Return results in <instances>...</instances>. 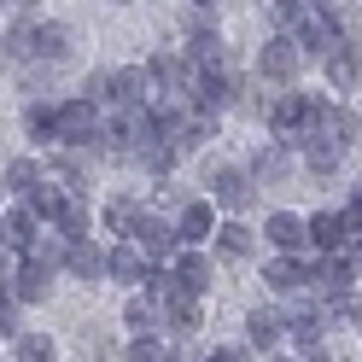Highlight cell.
<instances>
[{
    "label": "cell",
    "mask_w": 362,
    "mask_h": 362,
    "mask_svg": "<svg viewBox=\"0 0 362 362\" xmlns=\"http://www.w3.org/2000/svg\"><path fill=\"white\" fill-rule=\"evenodd\" d=\"M199 187H205V199L222 211V216H245L257 205V181H252V170L245 164H228V158H211L205 164V175H199Z\"/></svg>",
    "instance_id": "cell-1"
},
{
    "label": "cell",
    "mask_w": 362,
    "mask_h": 362,
    "mask_svg": "<svg viewBox=\"0 0 362 362\" xmlns=\"http://www.w3.org/2000/svg\"><path fill=\"white\" fill-rule=\"evenodd\" d=\"M100 129H105V111L94 105V100H82V94H64L59 105H53V146L59 152H94V141H100Z\"/></svg>",
    "instance_id": "cell-2"
},
{
    "label": "cell",
    "mask_w": 362,
    "mask_h": 362,
    "mask_svg": "<svg viewBox=\"0 0 362 362\" xmlns=\"http://www.w3.org/2000/svg\"><path fill=\"white\" fill-rule=\"evenodd\" d=\"M24 53L30 64H47V71H64V64L76 59V30L64 24V18H24Z\"/></svg>",
    "instance_id": "cell-3"
},
{
    "label": "cell",
    "mask_w": 362,
    "mask_h": 362,
    "mask_svg": "<svg viewBox=\"0 0 362 362\" xmlns=\"http://www.w3.org/2000/svg\"><path fill=\"white\" fill-rule=\"evenodd\" d=\"M240 94H245V76L234 71V64H211V71H199V76H193V88H187V105L222 123V117H228V111L240 105Z\"/></svg>",
    "instance_id": "cell-4"
},
{
    "label": "cell",
    "mask_w": 362,
    "mask_h": 362,
    "mask_svg": "<svg viewBox=\"0 0 362 362\" xmlns=\"http://www.w3.org/2000/svg\"><path fill=\"white\" fill-rule=\"evenodd\" d=\"M304 53H298V41H292L286 30H275V35H263V47H257V59H252V76L263 82V88H298V76H304Z\"/></svg>",
    "instance_id": "cell-5"
},
{
    "label": "cell",
    "mask_w": 362,
    "mask_h": 362,
    "mask_svg": "<svg viewBox=\"0 0 362 362\" xmlns=\"http://www.w3.org/2000/svg\"><path fill=\"white\" fill-rule=\"evenodd\" d=\"M141 71H146V88H152V100H187V88H193V59L181 53V47H152L141 59Z\"/></svg>",
    "instance_id": "cell-6"
},
{
    "label": "cell",
    "mask_w": 362,
    "mask_h": 362,
    "mask_svg": "<svg viewBox=\"0 0 362 362\" xmlns=\"http://www.w3.org/2000/svg\"><path fill=\"white\" fill-rule=\"evenodd\" d=\"M263 123L275 141H286L292 152H298V141L310 134V111H304V88H275V94L263 100Z\"/></svg>",
    "instance_id": "cell-7"
},
{
    "label": "cell",
    "mask_w": 362,
    "mask_h": 362,
    "mask_svg": "<svg viewBox=\"0 0 362 362\" xmlns=\"http://www.w3.org/2000/svg\"><path fill=\"white\" fill-rule=\"evenodd\" d=\"M333 117H339V111H333ZM298 158H304L310 175H339V170H345V158H351V141L339 134V123H322V129H310L304 141H298Z\"/></svg>",
    "instance_id": "cell-8"
},
{
    "label": "cell",
    "mask_w": 362,
    "mask_h": 362,
    "mask_svg": "<svg viewBox=\"0 0 362 362\" xmlns=\"http://www.w3.org/2000/svg\"><path fill=\"white\" fill-rule=\"evenodd\" d=\"M152 88L141 64H105V88H100V111H129V105H146Z\"/></svg>",
    "instance_id": "cell-9"
},
{
    "label": "cell",
    "mask_w": 362,
    "mask_h": 362,
    "mask_svg": "<svg viewBox=\"0 0 362 362\" xmlns=\"http://www.w3.org/2000/svg\"><path fill=\"white\" fill-rule=\"evenodd\" d=\"M286 345L298 351L304 362H333V351H327V327H322V310L315 304H298L286 315Z\"/></svg>",
    "instance_id": "cell-10"
},
{
    "label": "cell",
    "mask_w": 362,
    "mask_h": 362,
    "mask_svg": "<svg viewBox=\"0 0 362 362\" xmlns=\"http://www.w3.org/2000/svg\"><path fill=\"white\" fill-rule=\"evenodd\" d=\"M315 64H322V76H327L333 94H356V88H362V41L333 35V47L315 59Z\"/></svg>",
    "instance_id": "cell-11"
},
{
    "label": "cell",
    "mask_w": 362,
    "mask_h": 362,
    "mask_svg": "<svg viewBox=\"0 0 362 362\" xmlns=\"http://www.w3.org/2000/svg\"><path fill=\"white\" fill-rule=\"evenodd\" d=\"M170 275H175V292L205 298V292L216 286V257L205 252V245H181V252L170 257Z\"/></svg>",
    "instance_id": "cell-12"
},
{
    "label": "cell",
    "mask_w": 362,
    "mask_h": 362,
    "mask_svg": "<svg viewBox=\"0 0 362 362\" xmlns=\"http://www.w3.org/2000/svg\"><path fill=\"white\" fill-rule=\"evenodd\" d=\"M170 222H175V245H211V234H216L222 211L211 205L205 193H193V199H181V211H175Z\"/></svg>",
    "instance_id": "cell-13"
},
{
    "label": "cell",
    "mask_w": 362,
    "mask_h": 362,
    "mask_svg": "<svg viewBox=\"0 0 362 362\" xmlns=\"http://www.w3.org/2000/svg\"><path fill=\"white\" fill-rule=\"evenodd\" d=\"M263 286L275 292V298H298V292L310 286V257L304 252H275V257H263Z\"/></svg>",
    "instance_id": "cell-14"
},
{
    "label": "cell",
    "mask_w": 362,
    "mask_h": 362,
    "mask_svg": "<svg viewBox=\"0 0 362 362\" xmlns=\"http://www.w3.org/2000/svg\"><path fill=\"white\" fill-rule=\"evenodd\" d=\"M134 245H141V252H146V263H170L175 252H181V245H175V222L164 216V211H141V222H134V234H129Z\"/></svg>",
    "instance_id": "cell-15"
},
{
    "label": "cell",
    "mask_w": 362,
    "mask_h": 362,
    "mask_svg": "<svg viewBox=\"0 0 362 362\" xmlns=\"http://www.w3.org/2000/svg\"><path fill=\"white\" fill-rule=\"evenodd\" d=\"M205 252H211L216 263H245V257L257 252V228H252V222H245V216H222Z\"/></svg>",
    "instance_id": "cell-16"
},
{
    "label": "cell",
    "mask_w": 362,
    "mask_h": 362,
    "mask_svg": "<svg viewBox=\"0 0 362 362\" xmlns=\"http://www.w3.org/2000/svg\"><path fill=\"white\" fill-rule=\"evenodd\" d=\"M53 281H59L53 269H41V263H30V257H18V269L6 275V292L18 298V310H41V304L53 298Z\"/></svg>",
    "instance_id": "cell-17"
},
{
    "label": "cell",
    "mask_w": 362,
    "mask_h": 362,
    "mask_svg": "<svg viewBox=\"0 0 362 362\" xmlns=\"http://www.w3.org/2000/svg\"><path fill=\"white\" fill-rule=\"evenodd\" d=\"M245 345H252L257 356H275L286 345V315L275 304H252L245 310Z\"/></svg>",
    "instance_id": "cell-18"
},
{
    "label": "cell",
    "mask_w": 362,
    "mask_h": 362,
    "mask_svg": "<svg viewBox=\"0 0 362 362\" xmlns=\"http://www.w3.org/2000/svg\"><path fill=\"white\" fill-rule=\"evenodd\" d=\"M263 245H269V252H310V228H304V216L298 211H269L263 216V234H257Z\"/></svg>",
    "instance_id": "cell-19"
},
{
    "label": "cell",
    "mask_w": 362,
    "mask_h": 362,
    "mask_svg": "<svg viewBox=\"0 0 362 362\" xmlns=\"http://www.w3.org/2000/svg\"><path fill=\"white\" fill-rule=\"evenodd\" d=\"M286 35L298 41V53H304V59H322V53L333 47V24H327V12L315 6V0H310L298 18H292V24H286Z\"/></svg>",
    "instance_id": "cell-20"
},
{
    "label": "cell",
    "mask_w": 362,
    "mask_h": 362,
    "mask_svg": "<svg viewBox=\"0 0 362 362\" xmlns=\"http://www.w3.org/2000/svg\"><path fill=\"white\" fill-rule=\"evenodd\" d=\"M310 286L322 292V298H327V292H345V286H362L351 252H315L310 257Z\"/></svg>",
    "instance_id": "cell-21"
},
{
    "label": "cell",
    "mask_w": 362,
    "mask_h": 362,
    "mask_svg": "<svg viewBox=\"0 0 362 362\" xmlns=\"http://www.w3.org/2000/svg\"><path fill=\"white\" fill-rule=\"evenodd\" d=\"M64 281H82V286H94V281H105V245L88 234V240H71L64 245V269H59Z\"/></svg>",
    "instance_id": "cell-22"
},
{
    "label": "cell",
    "mask_w": 362,
    "mask_h": 362,
    "mask_svg": "<svg viewBox=\"0 0 362 362\" xmlns=\"http://www.w3.org/2000/svg\"><path fill=\"white\" fill-rule=\"evenodd\" d=\"M35 234H41V222L30 216V205L24 199H6V205H0V245H6L12 257H24Z\"/></svg>",
    "instance_id": "cell-23"
},
{
    "label": "cell",
    "mask_w": 362,
    "mask_h": 362,
    "mask_svg": "<svg viewBox=\"0 0 362 362\" xmlns=\"http://www.w3.org/2000/svg\"><path fill=\"white\" fill-rule=\"evenodd\" d=\"M304 228H310V245H315V252H345V245L356 240V228H351L345 211H310Z\"/></svg>",
    "instance_id": "cell-24"
},
{
    "label": "cell",
    "mask_w": 362,
    "mask_h": 362,
    "mask_svg": "<svg viewBox=\"0 0 362 362\" xmlns=\"http://www.w3.org/2000/svg\"><path fill=\"white\" fill-rule=\"evenodd\" d=\"M141 275H146V252L134 240H111L105 245V281H117V286H141Z\"/></svg>",
    "instance_id": "cell-25"
},
{
    "label": "cell",
    "mask_w": 362,
    "mask_h": 362,
    "mask_svg": "<svg viewBox=\"0 0 362 362\" xmlns=\"http://www.w3.org/2000/svg\"><path fill=\"white\" fill-rule=\"evenodd\" d=\"M141 193H134V187H123V193H111L105 199V205H100V228L111 234V240H129L134 234V222H141Z\"/></svg>",
    "instance_id": "cell-26"
},
{
    "label": "cell",
    "mask_w": 362,
    "mask_h": 362,
    "mask_svg": "<svg viewBox=\"0 0 362 362\" xmlns=\"http://www.w3.org/2000/svg\"><path fill=\"white\" fill-rule=\"evenodd\" d=\"M245 170H252L257 187H275V181H286V170H292V146H286V141H269L263 152L245 158Z\"/></svg>",
    "instance_id": "cell-27"
},
{
    "label": "cell",
    "mask_w": 362,
    "mask_h": 362,
    "mask_svg": "<svg viewBox=\"0 0 362 362\" xmlns=\"http://www.w3.org/2000/svg\"><path fill=\"white\" fill-rule=\"evenodd\" d=\"M315 310H322V327H362V292L345 286V292H327V298H315Z\"/></svg>",
    "instance_id": "cell-28"
},
{
    "label": "cell",
    "mask_w": 362,
    "mask_h": 362,
    "mask_svg": "<svg viewBox=\"0 0 362 362\" xmlns=\"http://www.w3.org/2000/svg\"><path fill=\"white\" fill-rule=\"evenodd\" d=\"M64 199H71V193H64V181H59V175H41L35 187H30V199H24V205H30V216L41 222V228H53V222H59V211H64Z\"/></svg>",
    "instance_id": "cell-29"
},
{
    "label": "cell",
    "mask_w": 362,
    "mask_h": 362,
    "mask_svg": "<svg viewBox=\"0 0 362 362\" xmlns=\"http://www.w3.org/2000/svg\"><path fill=\"white\" fill-rule=\"evenodd\" d=\"M199 327H205V298H193V292H170L164 333H199Z\"/></svg>",
    "instance_id": "cell-30"
},
{
    "label": "cell",
    "mask_w": 362,
    "mask_h": 362,
    "mask_svg": "<svg viewBox=\"0 0 362 362\" xmlns=\"http://www.w3.org/2000/svg\"><path fill=\"white\" fill-rule=\"evenodd\" d=\"M123 327H129V339L134 333H164V304L146 298V292H129L123 298Z\"/></svg>",
    "instance_id": "cell-31"
},
{
    "label": "cell",
    "mask_w": 362,
    "mask_h": 362,
    "mask_svg": "<svg viewBox=\"0 0 362 362\" xmlns=\"http://www.w3.org/2000/svg\"><path fill=\"white\" fill-rule=\"evenodd\" d=\"M41 175H47V164L24 152V158H12V164L0 170V187H6V199H30V187H35Z\"/></svg>",
    "instance_id": "cell-32"
},
{
    "label": "cell",
    "mask_w": 362,
    "mask_h": 362,
    "mask_svg": "<svg viewBox=\"0 0 362 362\" xmlns=\"http://www.w3.org/2000/svg\"><path fill=\"white\" fill-rule=\"evenodd\" d=\"M123 362H175V345H170V333H134L123 339Z\"/></svg>",
    "instance_id": "cell-33"
},
{
    "label": "cell",
    "mask_w": 362,
    "mask_h": 362,
    "mask_svg": "<svg viewBox=\"0 0 362 362\" xmlns=\"http://www.w3.org/2000/svg\"><path fill=\"white\" fill-rule=\"evenodd\" d=\"M53 228H59L64 240H88V234H94V205H88V193H71V199H64V211H59Z\"/></svg>",
    "instance_id": "cell-34"
},
{
    "label": "cell",
    "mask_w": 362,
    "mask_h": 362,
    "mask_svg": "<svg viewBox=\"0 0 362 362\" xmlns=\"http://www.w3.org/2000/svg\"><path fill=\"white\" fill-rule=\"evenodd\" d=\"M12 362H59V339L41 327H24L12 339Z\"/></svg>",
    "instance_id": "cell-35"
},
{
    "label": "cell",
    "mask_w": 362,
    "mask_h": 362,
    "mask_svg": "<svg viewBox=\"0 0 362 362\" xmlns=\"http://www.w3.org/2000/svg\"><path fill=\"white\" fill-rule=\"evenodd\" d=\"M315 6L327 12L333 35H345V41H362V0H315Z\"/></svg>",
    "instance_id": "cell-36"
},
{
    "label": "cell",
    "mask_w": 362,
    "mask_h": 362,
    "mask_svg": "<svg viewBox=\"0 0 362 362\" xmlns=\"http://www.w3.org/2000/svg\"><path fill=\"white\" fill-rule=\"evenodd\" d=\"M53 105L59 100H47V94H30V105H24V134L41 146H53Z\"/></svg>",
    "instance_id": "cell-37"
},
{
    "label": "cell",
    "mask_w": 362,
    "mask_h": 362,
    "mask_svg": "<svg viewBox=\"0 0 362 362\" xmlns=\"http://www.w3.org/2000/svg\"><path fill=\"white\" fill-rule=\"evenodd\" d=\"M64 245H71V240H64L59 228H41L35 240H30V263H41V269H53V275H59V269H64Z\"/></svg>",
    "instance_id": "cell-38"
},
{
    "label": "cell",
    "mask_w": 362,
    "mask_h": 362,
    "mask_svg": "<svg viewBox=\"0 0 362 362\" xmlns=\"http://www.w3.org/2000/svg\"><path fill=\"white\" fill-rule=\"evenodd\" d=\"M76 351H82L88 362H105V356H117L123 345H117V339H111L105 327H94V322H82V327H76Z\"/></svg>",
    "instance_id": "cell-39"
},
{
    "label": "cell",
    "mask_w": 362,
    "mask_h": 362,
    "mask_svg": "<svg viewBox=\"0 0 362 362\" xmlns=\"http://www.w3.org/2000/svg\"><path fill=\"white\" fill-rule=\"evenodd\" d=\"M18 315H24V310H18V298L0 286V339H18V333H24V322H18Z\"/></svg>",
    "instance_id": "cell-40"
},
{
    "label": "cell",
    "mask_w": 362,
    "mask_h": 362,
    "mask_svg": "<svg viewBox=\"0 0 362 362\" xmlns=\"http://www.w3.org/2000/svg\"><path fill=\"white\" fill-rule=\"evenodd\" d=\"M263 6H269V18H275V24L286 30V24H292V18H298V12L310 6V0H263Z\"/></svg>",
    "instance_id": "cell-41"
},
{
    "label": "cell",
    "mask_w": 362,
    "mask_h": 362,
    "mask_svg": "<svg viewBox=\"0 0 362 362\" xmlns=\"http://www.w3.org/2000/svg\"><path fill=\"white\" fill-rule=\"evenodd\" d=\"M252 356H257L252 345H216V351H211L205 362H252Z\"/></svg>",
    "instance_id": "cell-42"
},
{
    "label": "cell",
    "mask_w": 362,
    "mask_h": 362,
    "mask_svg": "<svg viewBox=\"0 0 362 362\" xmlns=\"http://www.w3.org/2000/svg\"><path fill=\"white\" fill-rule=\"evenodd\" d=\"M339 211H345V216H351V228L362 234V187H351V199H345V205H339Z\"/></svg>",
    "instance_id": "cell-43"
},
{
    "label": "cell",
    "mask_w": 362,
    "mask_h": 362,
    "mask_svg": "<svg viewBox=\"0 0 362 362\" xmlns=\"http://www.w3.org/2000/svg\"><path fill=\"white\" fill-rule=\"evenodd\" d=\"M345 252H351V263H356V281H362V234H356V240L345 245Z\"/></svg>",
    "instance_id": "cell-44"
},
{
    "label": "cell",
    "mask_w": 362,
    "mask_h": 362,
    "mask_svg": "<svg viewBox=\"0 0 362 362\" xmlns=\"http://www.w3.org/2000/svg\"><path fill=\"white\" fill-rule=\"evenodd\" d=\"M187 6H199V12H222L228 0H187Z\"/></svg>",
    "instance_id": "cell-45"
},
{
    "label": "cell",
    "mask_w": 362,
    "mask_h": 362,
    "mask_svg": "<svg viewBox=\"0 0 362 362\" xmlns=\"http://www.w3.org/2000/svg\"><path fill=\"white\" fill-rule=\"evenodd\" d=\"M269 362H304V356H281V351H275V356H269Z\"/></svg>",
    "instance_id": "cell-46"
},
{
    "label": "cell",
    "mask_w": 362,
    "mask_h": 362,
    "mask_svg": "<svg viewBox=\"0 0 362 362\" xmlns=\"http://www.w3.org/2000/svg\"><path fill=\"white\" fill-rule=\"evenodd\" d=\"M0 205H6V187H0Z\"/></svg>",
    "instance_id": "cell-47"
},
{
    "label": "cell",
    "mask_w": 362,
    "mask_h": 362,
    "mask_svg": "<svg viewBox=\"0 0 362 362\" xmlns=\"http://www.w3.org/2000/svg\"><path fill=\"white\" fill-rule=\"evenodd\" d=\"M105 6H117V0H105Z\"/></svg>",
    "instance_id": "cell-48"
},
{
    "label": "cell",
    "mask_w": 362,
    "mask_h": 362,
    "mask_svg": "<svg viewBox=\"0 0 362 362\" xmlns=\"http://www.w3.org/2000/svg\"><path fill=\"white\" fill-rule=\"evenodd\" d=\"M175 362H181V356H175Z\"/></svg>",
    "instance_id": "cell-49"
}]
</instances>
